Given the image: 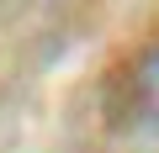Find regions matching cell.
<instances>
[{"instance_id":"obj_1","label":"cell","mask_w":159,"mask_h":153,"mask_svg":"<svg viewBox=\"0 0 159 153\" xmlns=\"http://www.w3.org/2000/svg\"><path fill=\"white\" fill-rule=\"evenodd\" d=\"M127 95H133L138 121H143V127H159V42L138 53L133 79H127Z\"/></svg>"}]
</instances>
